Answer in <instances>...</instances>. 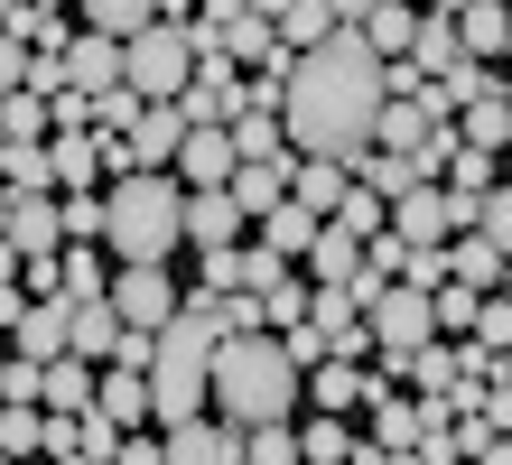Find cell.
Instances as JSON below:
<instances>
[{
	"mask_svg": "<svg viewBox=\"0 0 512 465\" xmlns=\"http://www.w3.org/2000/svg\"><path fill=\"white\" fill-rule=\"evenodd\" d=\"M112 335H122V307H112V298H66V354L103 363Z\"/></svg>",
	"mask_w": 512,
	"mask_h": 465,
	"instance_id": "cell-17",
	"label": "cell"
},
{
	"mask_svg": "<svg viewBox=\"0 0 512 465\" xmlns=\"http://www.w3.org/2000/svg\"><path fill=\"white\" fill-rule=\"evenodd\" d=\"M233 159H243V149H233V121H187V140H177V186H224L233 177Z\"/></svg>",
	"mask_w": 512,
	"mask_h": 465,
	"instance_id": "cell-8",
	"label": "cell"
},
{
	"mask_svg": "<svg viewBox=\"0 0 512 465\" xmlns=\"http://www.w3.org/2000/svg\"><path fill=\"white\" fill-rule=\"evenodd\" d=\"M233 149H243V159H289L280 112H233Z\"/></svg>",
	"mask_w": 512,
	"mask_h": 465,
	"instance_id": "cell-34",
	"label": "cell"
},
{
	"mask_svg": "<svg viewBox=\"0 0 512 465\" xmlns=\"http://www.w3.org/2000/svg\"><path fill=\"white\" fill-rule=\"evenodd\" d=\"M38 428H47L38 400H0V456H38Z\"/></svg>",
	"mask_w": 512,
	"mask_h": 465,
	"instance_id": "cell-36",
	"label": "cell"
},
{
	"mask_svg": "<svg viewBox=\"0 0 512 465\" xmlns=\"http://www.w3.org/2000/svg\"><path fill=\"white\" fill-rule=\"evenodd\" d=\"M373 112H382V56L364 47V28H336L308 56H289V84H280L289 149H317V159L354 168L373 149Z\"/></svg>",
	"mask_w": 512,
	"mask_h": 465,
	"instance_id": "cell-1",
	"label": "cell"
},
{
	"mask_svg": "<svg viewBox=\"0 0 512 465\" xmlns=\"http://www.w3.org/2000/svg\"><path fill=\"white\" fill-rule=\"evenodd\" d=\"M503 10H512V0H503Z\"/></svg>",
	"mask_w": 512,
	"mask_h": 465,
	"instance_id": "cell-52",
	"label": "cell"
},
{
	"mask_svg": "<svg viewBox=\"0 0 512 465\" xmlns=\"http://www.w3.org/2000/svg\"><path fill=\"white\" fill-rule=\"evenodd\" d=\"M19 270H28V261H19V242H10V233H0V289H28V279H19Z\"/></svg>",
	"mask_w": 512,
	"mask_h": 465,
	"instance_id": "cell-42",
	"label": "cell"
},
{
	"mask_svg": "<svg viewBox=\"0 0 512 465\" xmlns=\"http://www.w3.org/2000/svg\"><path fill=\"white\" fill-rule=\"evenodd\" d=\"M75 10H84V28H103V38H131L149 19H187L196 0H75Z\"/></svg>",
	"mask_w": 512,
	"mask_h": 465,
	"instance_id": "cell-18",
	"label": "cell"
},
{
	"mask_svg": "<svg viewBox=\"0 0 512 465\" xmlns=\"http://www.w3.org/2000/svg\"><path fill=\"white\" fill-rule=\"evenodd\" d=\"M19 186V196H56V159H47V140H10V168H0Z\"/></svg>",
	"mask_w": 512,
	"mask_h": 465,
	"instance_id": "cell-33",
	"label": "cell"
},
{
	"mask_svg": "<svg viewBox=\"0 0 512 465\" xmlns=\"http://www.w3.org/2000/svg\"><path fill=\"white\" fill-rule=\"evenodd\" d=\"M252 242H270V252H280V261H308V242H317V224H326V214H308V205H298V196H280V205H270V214H252Z\"/></svg>",
	"mask_w": 512,
	"mask_h": 465,
	"instance_id": "cell-19",
	"label": "cell"
},
{
	"mask_svg": "<svg viewBox=\"0 0 512 465\" xmlns=\"http://www.w3.org/2000/svg\"><path fill=\"white\" fill-rule=\"evenodd\" d=\"M243 10H252V19H280V10H289V0H243Z\"/></svg>",
	"mask_w": 512,
	"mask_h": 465,
	"instance_id": "cell-44",
	"label": "cell"
},
{
	"mask_svg": "<svg viewBox=\"0 0 512 465\" xmlns=\"http://www.w3.org/2000/svg\"><path fill=\"white\" fill-rule=\"evenodd\" d=\"M0 233H10V177H0Z\"/></svg>",
	"mask_w": 512,
	"mask_h": 465,
	"instance_id": "cell-47",
	"label": "cell"
},
{
	"mask_svg": "<svg viewBox=\"0 0 512 465\" xmlns=\"http://www.w3.org/2000/svg\"><path fill=\"white\" fill-rule=\"evenodd\" d=\"M354 447V428H345V410H308V428H298V465H345Z\"/></svg>",
	"mask_w": 512,
	"mask_h": 465,
	"instance_id": "cell-26",
	"label": "cell"
},
{
	"mask_svg": "<svg viewBox=\"0 0 512 465\" xmlns=\"http://www.w3.org/2000/svg\"><path fill=\"white\" fill-rule=\"evenodd\" d=\"M66 84H84V93L122 84V38H103V28H75V38H66Z\"/></svg>",
	"mask_w": 512,
	"mask_h": 465,
	"instance_id": "cell-16",
	"label": "cell"
},
{
	"mask_svg": "<svg viewBox=\"0 0 512 465\" xmlns=\"http://www.w3.org/2000/svg\"><path fill=\"white\" fill-rule=\"evenodd\" d=\"M196 75V38H187V19H149L122 38V84L140 93V103H177V84Z\"/></svg>",
	"mask_w": 512,
	"mask_h": 465,
	"instance_id": "cell-4",
	"label": "cell"
},
{
	"mask_svg": "<svg viewBox=\"0 0 512 465\" xmlns=\"http://www.w3.org/2000/svg\"><path fill=\"white\" fill-rule=\"evenodd\" d=\"M503 38H512V10H503V0H466V10H457V47L466 56H485V66H494Z\"/></svg>",
	"mask_w": 512,
	"mask_h": 465,
	"instance_id": "cell-27",
	"label": "cell"
},
{
	"mask_svg": "<svg viewBox=\"0 0 512 465\" xmlns=\"http://www.w3.org/2000/svg\"><path fill=\"white\" fill-rule=\"evenodd\" d=\"M28 75V38H10V28H0V93H10Z\"/></svg>",
	"mask_w": 512,
	"mask_h": 465,
	"instance_id": "cell-41",
	"label": "cell"
},
{
	"mask_svg": "<svg viewBox=\"0 0 512 465\" xmlns=\"http://www.w3.org/2000/svg\"><path fill=\"white\" fill-rule=\"evenodd\" d=\"M494 93H503V103H512V66H494Z\"/></svg>",
	"mask_w": 512,
	"mask_h": 465,
	"instance_id": "cell-46",
	"label": "cell"
},
{
	"mask_svg": "<svg viewBox=\"0 0 512 465\" xmlns=\"http://www.w3.org/2000/svg\"><path fill=\"white\" fill-rule=\"evenodd\" d=\"M47 159H56V186H103V140L94 131H47Z\"/></svg>",
	"mask_w": 512,
	"mask_h": 465,
	"instance_id": "cell-25",
	"label": "cell"
},
{
	"mask_svg": "<svg viewBox=\"0 0 512 465\" xmlns=\"http://www.w3.org/2000/svg\"><path fill=\"white\" fill-rule=\"evenodd\" d=\"M243 456H252V465H298V428H289V419L243 428Z\"/></svg>",
	"mask_w": 512,
	"mask_h": 465,
	"instance_id": "cell-37",
	"label": "cell"
},
{
	"mask_svg": "<svg viewBox=\"0 0 512 465\" xmlns=\"http://www.w3.org/2000/svg\"><path fill=\"white\" fill-rule=\"evenodd\" d=\"M56 224L66 242H103V186H56Z\"/></svg>",
	"mask_w": 512,
	"mask_h": 465,
	"instance_id": "cell-32",
	"label": "cell"
},
{
	"mask_svg": "<svg viewBox=\"0 0 512 465\" xmlns=\"http://www.w3.org/2000/svg\"><path fill=\"white\" fill-rule=\"evenodd\" d=\"M354 186L345 159H317V149H289V196L308 205V214H336V196Z\"/></svg>",
	"mask_w": 512,
	"mask_h": 465,
	"instance_id": "cell-13",
	"label": "cell"
},
{
	"mask_svg": "<svg viewBox=\"0 0 512 465\" xmlns=\"http://www.w3.org/2000/svg\"><path fill=\"white\" fill-rule=\"evenodd\" d=\"M131 121H140V93L131 84H103L94 93V131H131Z\"/></svg>",
	"mask_w": 512,
	"mask_h": 465,
	"instance_id": "cell-40",
	"label": "cell"
},
{
	"mask_svg": "<svg viewBox=\"0 0 512 465\" xmlns=\"http://www.w3.org/2000/svg\"><path fill=\"white\" fill-rule=\"evenodd\" d=\"M270 28H280V47H289V56H308L317 38H336V10H326V0H289Z\"/></svg>",
	"mask_w": 512,
	"mask_h": 465,
	"instance_id": "cell-29",
	"label": "cell"
},
{
	"mask_svg": "<svg viewBox=\"0 0 512 465\" xmlns=\"http://www.w3.org/2000/svg\"><path fill=\"white\" fill-rule=\"evenodd\" d=\"M168 438V465H243V428L233 419H177V428H159Z\"/></svg>",
	"mask_w": 512,
	"mask_h": 465,
	"instance_id": "cell-9",
	"label": "cell"
},
{
	"mask_svg": "<svg viewBox=\"0 0 512 465\" xmlns=\"http://www.w3.org/2000/svg\"><path fill=\"white\" fill-rule=\"evenodd\" d=\"M457 140H475V149H503V140H512V103H503V93H475V103L457 112Z\"/></svg>",
	"mask_w": 512,
	"mask_h": 465,
	"instance_id": "cell-31",
	"label": "cell"
},
{
	"mask_svg": "<svg viewBox=\"0 0 512 465\" xmlns=\"http://www.w3.org/2000/svg\"><path fill=\"white\" fill-rule=\"evenodd\" d=\"M326 10H336V28H364V10H373V0H326Z\"/></svg>",
	"mask_w": 512,
	"mask_h": 465,
	"instance_id": "cell-43",
	"label": "cell"
},
{
	"mask_svg": "<svg viewBox=\"0 0 512 465\" xmlns=\"http://www.w3.org/2000/svg\"><path fill=\"white\" fill-rule=\"evenodd\" d=\"M410 28H419L410 0H373V10H364V47H373V56H401V47H410Z\"/></svg>",
	"mask_w": 512,
	"mask_h": 465,
	"instance_id": "cell-30",
	"label": "cell"
},
{
	"mask_svg": "<svg viewBox=\"0 0 512 465\" xmlns=\"http://www.w3.org/2000/svg\"><path fill=\"white\" fill-rule=\"evenodd\" d=\"M122 140H131V168H168L177 140H187V112H177V103H140V121Z\"/></svg>",
	"mask_w": 512,
	"mask_h": 465,
	"instance_id": "cell-12",
	"label": "cell"
},
{
	"mask_svg": "<svg viewBox=\"0 0 512 465\" xmlns=\"http://www.w3.org/2000/svg\"><path fill=\"white\" fill-rule=\"evenodd\" d=\"M84 400H94V363H84V354L38 363V410H84Z\"/></svg>",
	"mask_w": 512,
	"mask_h": 465,
	"instance_id": "cell-23",
	"label": "cell"
},
{
	"mask_svg": "<svg viewBox=\"0 0 512 465\" xmlns=\"http://www.w3.org/2000/svg\"><path fill=\"white\" fill-rule=\"evenodd\" d=\"M298 317H308V279H280V289H261V326H298Z\"/></svg>",
	"mask_w": 512,
	"mask_h": 465,
	"instance_id": "cell-38",
	"label": "cell"
},
{
	"mask_svg": "<svg viewBox=\"0 0 512 465\" xmlns=\"http://www.w3.org/2000/svg\"><path fill=\"white\" fill-rule=\"evenodd\" d=\"M205 410L233 419V428H261V419H289L298 410V363L280 354L270 326H243L215 345V382H205Z\"/></svg>",
	"mask_w": 512,
	"mask_h": 465,
	"instance_id": "cell-2",
	"label": "cell"
},
{
	"mask_svg": "<svg viewBox=\"0 0 512 465\" xmlns=\"http://www.w3.org/2000/svg\"><path fill=\"white\" fill-rule=\"evenodd\" d=\"M10 242H19V261H38L66 242V224H56V196H19L10 186Z\"/></svg>",
	"mask_w": 512,
	"mask_h": 465,
	"instance_id": "cell-20",
	"label": "cell"
},
{
	"mask_svg": "<svg viewBox=\"0 0 512 465\" xmlns=\"http://www.w3.org/2000/svg\"><path fill=\"white\" fill-rule=\"evenodd\" d=\"M364 270V233H345L336 214L317 224V242H308V279H354Z\"/></svg>",
	"mask_w": 512,
	"mask_h": 465,
	"instance_id": "cell-24",
	"label": "cell"
},
{
	"mask_svg": "<svg viewBox=\"0 0 512 465\" xmlns=\"http://www.w3.org/2000/svg\"><path fill=\"white\" fill-rule=\"evenodd\" d=\"M56 10H75V0H56Z\"/></svg>",
	"mask_w": 512,
	"mask_h": 465,
	"instance_id": "cell-51",
	"label": "cell"
},
{
	"mask_svg": "<svg viewBox=\"0 0 512 465\" xmlns=\"http://www.w3.org/2000/svg\"><path fill=\"white\" fill-rule=\"evenodd\" d=\"M94 410L122 419V428H140L149 419V372L140 363H94Z\"/></svg>",
	"mask_w": 512,
	"mask_h": 465,
	"instance_id": "cell-14",
	"label": "cell"
},
{
	"mask_svg": "<svg viewBox=\"0 0 512 465\" xmlns=\"http://www.w3.org/2000/svg\"><path fill=\"white\" fill-rule=\"evenodd\" d=\"M252 214L233 205V186H187V242L196 252H215V242H243Z\"/></svg>",
	"mask_w": 512,
	"mask_h": 465,
	"instance_id": "cell-11",
	"label": "cell"
},
{
	"mask_svg": "<svg viewBox=\"0 0 512 465\" xmlns=\"http://www.w3.org/2000/svg\"><path fill=\"white\" fill-rule=\"evenodd\" d=\"M10 345L28 363H56V354H66V298H28L19 317H10Z\"/></svg>",
	"mask_w": 512,
	"mask_h": 465,
	"instance_id": "cell-15",
	"label": "cell"
},
{
	"mask_svg": "<svg viewBox=\"0 0 512 465\" xmlns=\"http://www.w3.org/2000/svg\"><path fill=\"white\" fill-rule=\"evenodd\" d=\"M298 382H308V410H354V400H364V363H354V354H326V363L298 372Z\"/></svg>",
	"mask_w": 512,
	"mask_h": 465,
	"instance_id": "cell-21",
	"label": "cell"
},
{
	"mask_svg": "<svg viewBox=\"0 0 512 465\" xmlns=\"http://www.w3.org/2000/svg\"><path fill=\"white\" fill-rule=\"evenodd\" d=\"M429 177H438L429 149H364V159H354V186H373L382 205H391V196H410V186H429Z\"/></svg>",
	"mask_w": 512,
	"mask_h": 465,
	"instance_id": "cell-10",
	"label": "cell"
},
{
	"mask_svg": "<svg viewBox=\"0 0 512 465\" xmlns=\"http://www.w3.org/2000/svg\"><path fill=\"white\" fill-rule=\"evenodd\" d=\"M112 447H122V419H103L94 400L84 410H47V428H38V456H66V465H103Z\"/></svg>",
	"mask_w": 512,
	"mask_h": 465,
	"instance_id": "cell-6",
	"label": "cell"
},
{
	"mask_svg": "<svg viewBox=\"0 0 512 465\" xmlns=\"http://www.w3.org/2000/svg\"><path fill=\"white\" fill-rule=\"evenodd\" d=\"M494 382H512V345H503V363H494Z\"/></svg>",
	"mask_w": 512,
	"mask_h": 465,
	"instance_id": "cell-48",
	"label": "cell"
},
{
	"mask_svg": "<svg viewBox=\"0 0 512 465\" xmlns=\"http://www.w3.org/2000/svg\"><path fill=\"white\" fill-rule=\"evenodd\" d=\"M103 252L112 261H177L187 252V186H177V168H131L103 186Z\"/></svg>",
	"mask_w": 512,
	"mask_h": 465,
	"instance_id": "cell-3",
	"label": "cell"
},
{
	"mask_svg": "<svg viewBox=\"0 0 512 465\" xmlns=\"http://www.w3.org/2000/svg\"><path fill=\"white\" fill-rule=\"evenodd\" d=\"M429 10H447V19H457V10H466V0H429Z\"/></svg>",
	"mask_w": 512,
	"mask_h": 465,
	"instance_id": "cell-49",
	"label": "cell"
},
{
	"mask_svg": "<svg viewBox=\"0 0 512 465\" xmlns=\"http://www.w3.org/2000/svg\"><path fill=\"white\" fill-rule=\"evenodd\" d=\"M0 168H10V131H0Z\"/></svg>",
	"mask_w": 512,
	"mask_h": 465,
	"instance_id": "cell-50",
	"label": "cell"
},
{
	"mask_svg": "<svg viewBox=\"0 0 512 465\" xmlns=\"http://www.w3.org/2000/svg\"><path fill=\"white\" fill-rule=\"evenodd\" d=\"M364 410H373V428H364V465H391V456H410V438H419V400H391V372H364Z\"/></svg>",
	"mask_w": 512,
	"mask_h": 465,
	"instance_id": "cell-7",
	"label": "cell"
},
{
	"mask_svg": "<svg viewBox=\"0 0 512 465\" xmlns=\"http://www.w3.org/2000/svg\"><path fill=\"white\" fill-rule=\"evenodd\" d=\"M382 214H391V205L373 196V186H345V196H336V224H345V233H382Z\"/></svg>",
	"mask_w": 512,
	"mask_h": 465,
	"instance_id": "cell-39",
	"label": "cell"
},
{
	"mask_svg": "<svg viewBox=\"0 0 512 465\" xmlns=\"http://www.w3.org/2000/svg\"><path fill=\"white\" fill-rule=\"evenodd\" d=\"M401 56H410L419 75H447V66L466 56V47H457V19H447V10H419V28H410V47H401Z\"/></svg>",
	"mask_w": 512,
	"mask_h": 465,
	"instance_id": "cell-22",
	"label": "cell"
},
{
	"mask_svg": "<svg viewBox=\"0 0 512 465\" xmlns=\"http://www.w3.org/2000/svg\"><path fill=\"white\" fill-rule=\"evenodd\" d=\"M10 372H19V354H0V400H10Z\"/></svg>",
	"mask_w": 512,
	"mask_h": 465,
	"instance_id": "cell-45",
	"label": "cell"
},
{
	"mask_svg": "<svg viewBox=\"0 0 512 465\" xmlns=\"http://www.w3.org/2000/svg\"><path fill=\"white\" fill-rule=\"evenodd\" d=\"M112 307H122V326H168L177 317V279H168V261H112V289H103Z\"/></svg>",
	"mask_w": 512,
	"mask_h": 465,
	"instance_id": "cell-5",
	"label": "cell"
},
{
	"mask_svg": "<svg viewBox=\"0 0 512 465\" xmlns=\"http://www.w3.org/2000/svg\"><path fill=\"white\" fill-rule=\"evenodd\" d=\"M494 177H503V149H475V140H457L447 168H438V186H457V196H485Z\"/></svg>",
	"mask_w": 512,
	"mask_h": 465,
	"instance_id": "cell-28",
	"label": "cell"
},
{
	"mask_svg": "<svg viewBox=\"0 0 512 465\" xmlns=\"http://www.w3.org/2000/svg\"><path fill=\"white\" fill-rule=\"evenodd\" d=\"M475 233H485V242H494V252L512 261V177H494V186H485V196H475Z\"/></svg>",
	"mask_w": 512,
	"mask_h": 465,
	"instance_id": "cell-35",
	"label": "cell"
}]
</instances>
